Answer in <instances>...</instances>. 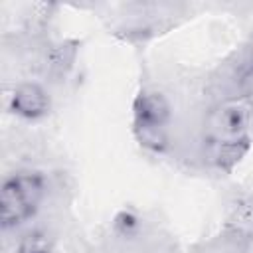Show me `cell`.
<instances>
[{"label":"cell","mask_w":253,"mask_h":253,"mask_svg":"<svg viewBox=\"0 0 253 253\" xmlns=\"http://www.w3.org/2000/svg\"><path fill=\"white\" fill-rule=\"evenodd\" d=\"M253 134V103L245 97L221 101L206 123L210 158L219 168H231L247 152Z\"/></svg>","instance_id":"1"},{"label":"cell","mask_w":253,"mask_h":253,"mask_svg":"<svg viewBox=\"0 0 253 253\" xmlns=\"http://www.w3.org/2000/svg\"><path fill=\"white\" fill-rule=\"evenodd\" d=\"M45 180L40 172L22 170L4 178L0 188V221L2 227L16 229L30 221L45 198Z\"/></svg>","instance_id":"2"},{"label":"cell","mask_w":253,"mask_h":253,"mask_svg":"<svg viewBox=\"0 0 253 253\" xmlns=\"http://www.w3.org/2000/svg\"><path fill=\"white\" fill-rule=\"evenodd\" d=\"M172 121V105L158 89H142L132 103V126L140 142L160 150L166 144L168 125Z\"/></svg>","instance_id":"3"},{"label":"cell","mask_w":253,"mask_h":253,"mask_svg":"<svg viewBox=\"0 0 253 253\" xmlns=\"http://www.w3.org/2000/svg\"><path fill=\"white\" fill-rule=\"evenodd\" d=\"M8 109L24 121H40L51 111V97L47 89L36 81L18 83L8 95Z\"/></svg>","instance_id":"4"},{"label":"cell","mask_w":253,"mask_h":253,"mask_svg":"<svg viewBox=\"0 0 253 253\" xmlns=\"http://www.w3.org/2000/svg\"><path fill=\"white\" fill-rule=\"evenodd\" d=\"M219 81L227 91H241L253 85V36H249L231 55Z\"/></svg>","instance_id":"5"},{"label":"cell","mask_w":253,"mask_h":253,"mask_svg":"<svg viewBox=\"0 0 253 253\" xmlns=\"http://www.w3.org/2000/svg\"><path fill=\"white\" fill-rule=\"evenodd\" d=\"M227 225L231 227L233 235L241 239L253 237V204H237L229 213Z\"/></svg>","instance_id":"6"},{"label":"cell","mask_w":253,"mask_h":253,"mask_svg":"<svg viewBox=\"0 0 253 253\" xmlns=\"http://www.w3.org/2000/svg\"><path fill=\"white\" fill-rule=\"evenodd\" d=\"M16 253H51V239L45 231H28L16 245Z\"/></svg>","instance_id":"7"}]
</instances>
